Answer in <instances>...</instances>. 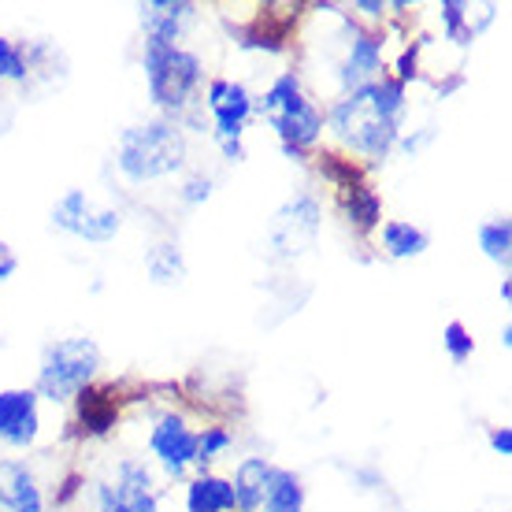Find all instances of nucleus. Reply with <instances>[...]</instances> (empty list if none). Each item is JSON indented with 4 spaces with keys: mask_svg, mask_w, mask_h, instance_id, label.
I'll list each match as a JSON object with an SVG mask.
<instances>
[{
    "mask_svg": "<svg viewBox=\"0 0 512 512\" xmlns=\"http://www.w3.org/2000/svg\"><path fill=\"white\" fill-rule=\"evenodd\" d=\"M405 116H409V101H405V86L394 75H383L372 86L342 93L338 101H331L323 127H331V134L349 153H357L368 164H383L386 156L397 149V141L405 134Z\"/></svg>",
    "mask_w": 512,
    "mask_h": 512,
    "instance_id": "f257e3e1",
    "label": "nucleus"
},
{
    "mask_svg": "<svg viewBox=\"0 0 512 512\" xmlns=\"http://www.w3.org/2000/svg\"><path fill=\"white\" fill-rule=\"evenodd\" d=\"M190 160V138L179 119H145L116 138V171L130 186L175 179Z\"/></svg>",
    "mask_w": 512,
    "mask_h": 512,
    "instance_id": "f03ea898",
    "label": "nucleus"
},
{
    "mask_svg": "<svg viewBox=\"0 0 512 512\" xmlns=\"http://www.w3.org/2000/svg\"><path fill=\"white\" fill-rule=\"evenodd\" d=\"M253 119H264L286 153H305L323 138V108L305 93L294 71H282L253 101Z\"/></svg>",
    "mask_w": 512,
    "mask_h": 512,
    "instance_id": "7ed1b4c3",
    "label": "nucleus"
},
{
    "mask_svg": "<svg viewBox=\"0 0 512 512\" xmlns=\"http://www.w3.org/2000/svg\"><path fill=\"white\" fill-rule=\"evenodd\" d=\"M149 101L160 108L164 119H179L197 104V93L205 86V64L201 56L182 45H145L141 52Z\"/></svg>",
    "mask_w": 512,
    "mask_h": 512,
    "instance_id": "20e7f679",
    "label": "nucleus"
},
{
    "mask_svg": "<svg viewBox=\"0 0 512 512\" xmlns=\"http://www.w3.org/2000/svg\"><path fill=\"white\" fill-rule=\"evenodd\" d=\"M97 372H101V346L93 338H86V334L56 338L41 353L34 394L52 401V405H64V401L78 397L82 390H90Z\"/></svg>",
    "mask_w": 512,
    "mask_h": 512,
    "instance_id": "39448f33",
    "label": "nucleus"
},
{
    "mask_svg": "<svg viewBox=\"0 0 512 512\" xmlns=\"http://www.w3.org/2000/svg\"><path fill=\"white\" fill-rule=\"evenodd\" d=\"M234 512H305L301 475L271 464L268 457H245L234 468Z\"/></svg>",
    "mask_w": 512,
    "mask_h": 512,
    "instance_id": "423d86ee",
    "label": "nucleus"
},
{
    "mask_svg": "<svg viewBox=\"0 0 512 512\" xmlns=\"http://www.w3.org/2000/svg\"><path fill=\"white\" fill-rule=\"evenodd\" d=\"M52 227L78 238V242L108 245L123 231V216L116 208L93 201L86 190H64L52 205Z\"/></svg>",
    "mask_w": 512,
    "mask_h": 512,
    "instance_id": "0eeeda50",
    "label": "nucleus"
},
{
    "mask_svg": "<svg viewBox=\"0 0 512 512\" xmlns=\"http://www.w3.org/2000/svg\"><path fill=\"white\" fill-rule=\"evenodd\" d=\"M320 201L312 193H297L271 216V253L279 260H297L320 238Z\"/></svg>",
    "mask_w": 512,
    "mask_h": 512,
    "instance_id": "6e6552de",
    "label": "nucleus"
},
{
    "mask_svg": "<svg viewBox=\"0 0 512 512\" xmlns=\"http://www.w3.org/2000/svg\"><path fill=\"white\" fill-rule=\"evenodd\" d=\"M97 512H160L149 464L134 457L119 461L112 479L97 483Z\"/></svg>",
    "mask_w": 512,
    "mask_h": 512,
    "instance_id": "1a4fd4ad",
    "label": "nucleus"
},
{
    "mask_svg": "<svg viewBox=\"0 0 512 512\" xmlns=\"http://www.w3.org/2000/svg\"><path fill=\"white\" fill-rule=\"evenodd\" d=\"M253 93L245 82L234 78H212L205 86V104L212 116V138L216 145H238L245 138V127L253 119Z\"/></svg>",
    "mask_w": 512,
    "mask_h": 512,
    "instance_id": "9d476101",
    "label": "nucleus"
},
{
    "mask_svg": "<svg viewBox=\"0 0 512 512\" xmlns=\"http://www.w3.org/2000/svg\"><path fill=\"white\" fill-rule=\"evenodd\" d=\"M149 449H153V457L160 461V468L171 479H182L190 468H197V431H193L190 423H186V416H179V412H164L153 423Z\"/></svg>",
    "mask_w": 512,
    "mask_h": 512,
    "instance_id": "9b49d317",
    "label": "nucleus"
},
{
    "mask_svg": "<svg viewBox=\"0 0 512 512\" xmlns=\"http://www.w3.org/2000/svg\"><path fill=\"white\" fill-rule=\"evenodd\" d=\"M41 435V397L30 386L0 390V442L12 449H30Z\"/></svg>",
    "mask_w": 512,
    "mask_h": 512,
    "instance_id": "f8f14e48",
    "label": "nucleus"
},
{
    "mask_svg": "<svg viewBox=\"0 0 512 512\" xmlns=\"http://www.w3.org/2000/svg\"><path fill=\"white\" fill-rule=\"evenodd\" d=\"M383 75H386L383 38L360 30L357 23H349L346 56H342V64H338V86H342V93L372 86V82H379Z\"/></svg>",
    "mask_w": 512,
    "mask_h": 512,
    "instance_id": "ddd939ff",
    "label": "nucleus"
},
{
    "mask_svg": "<svg viewBox=\"0 0 512 512\" xmlns=\"http://www.w3.org/2000/svg\"><path fill=\"white\" fill-rule=\"evenodd\" d=\"M197 19V4L190 0H149L138 4V23L145 45H179L186 26Z\"/></svg>",
    "mask_w": 512,
    "mask_h": 512,
    "instance_id": "4468645a",
    "label": "nucleus"
},
{
    "mask_svg": "<svg viewBox=\"0 0 512 512\" xmlns=\"http://www.w3.org/2000/svg\"><path fill=\"white\" fill-rule=\"evenodd\" d=\"M0 509L4 512H45V494L34 468L15 457H0Z\"/></svg>",
    "mask_w": 512,
    "mask_h": 512,
    "instance_id": "2eb2a0df",
    "label": "nucleus"
},
{
    "mask_svg": "<svg viewBox=\"0 0 512 512\" xmlns=\"http://www.w3.org/2000/svg\"><path fill=\"white\" fill-rule=\"evenodd\" d=\"M379 245L390 260H416L431 249V234L416 227L412 219H383L379 223Z\"/></svg>",
    "mask_w": 512,
    "mask_h": 512,
    "instance_id": "dca6fc26",
    "label": "nucleus"
},
{
    "mask_svg": "<svg viewBox=\"0 0 512 512\" xmlns=\"http://www.w3.org/2000/svg\"><path fill=\"white\" fill-rule=\"evenodd\" d=\"M186 512H234L231 479L212 472H201L186 483Z\"/></svg>",
    "mask_w": 512,
    "mask_h": 512,
    "instance_id": "f3484780",
    "label": "nucleus"
},
{
    "mask_svg": "<svg viewBox=\"0 0 512 512\" xmlns=\"http://www.w3.org/2000/svg\"><path fill=\"white\" fill-rule=\"evenodd\" d=\"M186 256H182L179 242H156L149 253H145V275L153 286H164V290H175L186 282Z\"/></svg>",
    "mask_w": 512,
    "mask_h": 512,
    "instance_id": "a211bd4d",
    "label": "nucleus"
},
{
    "mask_svg": "<svg viewBox=\"0 0 512 512\" xmlns=\"http://www.w3.org/2000/svg\"><path fill=\"white\" fill-rule=\"evenodd\" d=\"M475 242H479V249H483V256H487L490 264L509 268V260H512V223H509V216H498V219L479 223Z\"/></svg>",
    "mask_w": 512,
    "mask_h": 512,
    "instance_id": "6ab92c4d",
    "label": "nucleus"
},
{
    "mask_svg": "<svg viewBox=\"0 0 512 512\" xmlns=\"http://www.w3.org/2000/svg\"><path fill=\"white\" fill-rule=\"evenodd\" d=\"M349 223L357 227L360 234L375 231L383 223V205L368 186H349Z\"/></svg>",
    "mask_w": 512,
    "mask_h": 512,
    "instance_id": "aec40b11",
    "label": "nucleus"
},
{
    "mask_svg": "<svg viewBox=\"0 0 512 512\" xmlns=\"http://www.w3.org/2000/svg\"><path fill=\"white\" fill-rule=\"evenodd\" d=\"M442 23H446V34L449 41H457V45H472L483 30L472 23V4H461V0H446L442 4Z\"/></svg>",
    "mask_w": 512,
    "mask_h": 512,
    "instance_id": "412c9836",
    "label": "nucleus"
},
{
    "mask_svg": "<svg viewBox=\"0 0 512 512\" xmlns=\"http://www.w3.org/2000/svg\"><path fill=\"white\" fill-rule=\"evenodd\" d=\"M442 349H446V357L453 360V364H468L475 353L472 331H468L461 320H449L446 327H442Z\"/></svg>",
    "mask_w": 512,
    "mask_h": 512,
    "instance_id": "4be33fe9",
    "label": "nucleus"
},
{
    "mask_svg": "<svg viewBox=\"0 0 512 512\" xmlns=\"http://www.w3.org/2000/svg\"><path fill=\"white\" fill-rule=\"evenodd\" d=\"M231 446H234V435L227 427H205V431H197V468L208 472V464Z\"/></svg>",
    "mask_w": 512,
    "mask_h": 512,
    "instance_id": "5701e85b",
    "label": "nucleus"
},
{
    "mask_svg": "<svg viewBox=\"0 0 512 512\" xmlns=\"http://www.w3.org/2000/svg\"><path fill=\"white\" fill-rule=\"evenodd\" d=\"M26 78H30L26 49L12 38H0V82H26Z\"/></svg>",
    "mask_w": 512,
    "mask_h": 512,
    "instance_id": "b1692460",
    "label": "nucleus"
},
{
    "mask_svg": "<svg viewBox=\"0 0 512 512\" xmlns=\"http://www.w3.org/2000/svg\"><path fill=\"white\" fill-rule=\"evenodd\" d=\"M208 197H212V179H208V175H190V179L182 182V190H179L182 205L197 208V205H205Z\"/></svg>",
    "mask_w": 512,
    "mask_h": 512,
    "instance_id": "393cba45",
    "label": "nucleus"
},
{
    "mask_svg": "<svg viewBox=\"0 0 512 512\" xmlns=\"http://www.w3.org/2000/svg\"><path fill=\"white\" fill-rule=\"evenodd\" d=\"M490 449L498 457H512V431L509 427H490Z\"/></svg>",
    "mask_w": 512,
    "mask_h": 512,
    "instance_id": "a878e982",
    "label": "nucleus"
},
{
    "mask_svg": "<svg viewBox=\"0 0 512 512\" xmlns=\"http://www.w3.org/2000/svg\"><path fill=\"white\" fill-rule=\"evenodd\" d=\"M353 12H360L364 19H383L386 4H379V0H357V4H353Z\"/></svg>",
    "mask_w": 512,
    "mask_h": 512,
    "instance_id": "bb28decb",
    "label": "nucleus"
},
{
    "mask_svg": "<svg viewBox=\"0 0 512 512\" xmlns=\"http://www.w3.org/2000/svg\"><path fill=\"white\" fill-rule=\"evenodd\" d=\"M15 268H19V260H15V253H4V256H0V282L12 279Z\"/></svg>",
    "mask_w": 512,
    "mask_h": 512,
    "instance_id": "cd10ccee",
    "label": "nucleus"
},
{
    "mask_svg": "<svg viewBox=\"0 0 512 512\" xmlns=\"http://www.w3.org/2000/svg\"><path fill=\"white\" fill-rule=\"evenodd\" d=\"M501 346H505V349L512 346V323H505V327H501Z\"/></svg>",
    "mask_w": 512,
    "mask_h": 512,
    "instance_id": "c85d7f7f",
    "label": "nucleus"
}]
</instances>
